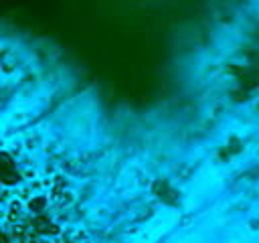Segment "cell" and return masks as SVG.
<instances>
[{"instance_id": "6da1fadb", "label": "cell", "mask_w": 259, "mask_h": 243, "mask_svg": "<svg viewBox=\"0 0 259 243\" xmlns=\"http://www.w3.org/2000/svg\"><path fill=\"white\" fill-rule=\"evenodd\" d=\"M251 227H253V229H257V227H259V221H251Z\"/></svg>"}]
</instances>
